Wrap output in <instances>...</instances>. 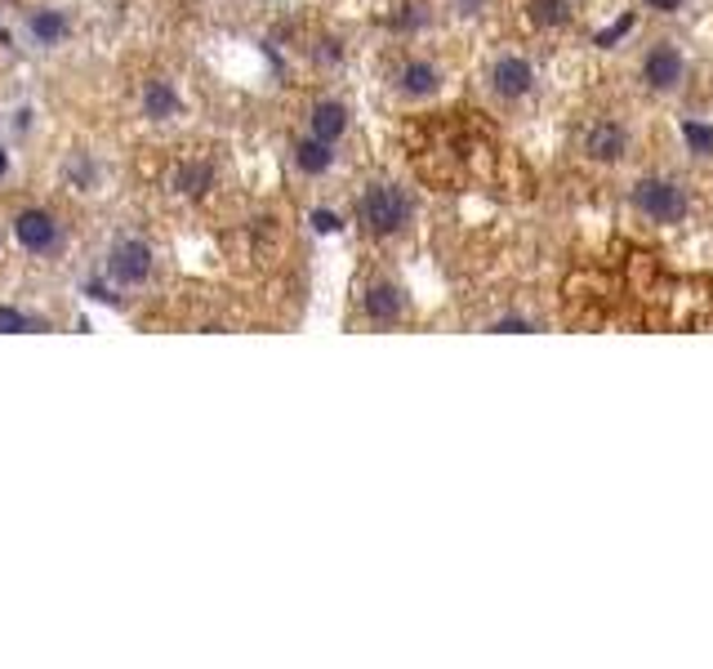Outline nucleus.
Listing matches in <instances>:
<instances>
[{
    "mask_svg": "<svg viewBox=\"0 0 713 669\" xmlns=\"http://www.w3.org/2000/svg\"><path fill=\"white\" fill-rule=\"evenodd\" d=\"M294 166L308 174V179H317V174H330V166H334V143H325V139H299L294 143Z\"/></svg>",
    "mask_w": 713,
    "mask_h": 669,
    "instance_id": "obj_15",
    "label": "nucleus"
},
{
    "mask_svg": "<svg viewBox=\"0 0 713 669\" xmlns=\"http://www.w3.org/2000/svg\"><path fill=\"white\" fill-rule=\"evenodd\" d=\"M183 112V94L174 81H148L143 86V117L148 121H174Z\"/></svg>",
    "mask_w": 713,
    "mask_h": 669,
    "instance_id": "obj_14",
    "label": "nucleus"
},
{
    "mask_svg": "<svg viewBox=\"0 0 713 669\" xmlns=\"http://www.w3.org/2000/svg\"><path fill=\"white\" fill-rule=\"evenodd\" d=\"M68 179H72L81 192H90V188H94V179H99V170H94V161H90V157H72V161H68Z\"/></svg>",
    "mask_w": 713,
    "mask_h": 669,
    "instance_id": "obj_19",
    "label": "nucleus"
},
{
    "mask_svg": "<svg viewBox=\"0 0 713 669\" xmlns=\"http://www.w3.org/2000/svg\"><path fill=\"white\" fill-rule=\"evenodd\" d=\"M356 223H362V232L375 237V241L406 237L411 223H415V197H411V188H402V183H393V179L366 183L362 197H356Z\"/></svg>",
    "mask_w": 713,
    "mask_h": 669,
    "instance_id": "obj_5",
    "label": "nucleus"
},
{
    "mask_svg": "<svg viewBox=\"0 0 713 669\" xmlns=\"http://www.w3.org/2000/svg\"><path fill=\"white\" fill-rule=\"evenodd\" d=\"M348 126H352V112H348L343 99H321V103L308 108V134H312V139L339 143V139L348 134Z\"/></svg>",
    "mask_w": 713,
    "mask_h": 669,
    "instance_id": "obj_13",
    "label": "nucleus"
},
{
    "mask_svg": "<svg viewBox=\"0 0 713 669\" xmlns=\"http://www.w3.org/2000/svg\"><path fill=\"white\" fill-rule=\"evenodd\" d=\"M615 188L629 223L646 237H691L704 228V214H709L704 170L682 152L664 117L655 121L637 161L615 179Z\"/></svg>",
    "mask_w": 713,
    "mask_h": 669,
    "instance_id": "obj_1",
    "label": "nucleus"
},
{
    "mask_svg": "<svg viewBox=\"0 0 713 669\" xmlns=\"http://www.w3.org/2000/svg\"><path fill=\"white\" fill-rule=\"evenodd\" d=\"M362 312H366V321L380 326V330L402 326V321L411 317V290H406L402 281H393V277H375V281L366 286V294H362Z\"/></svg>",
    "mask_w": 713,
    "mask_h": 669,
    "instance_id": "obj_8",
    "label": "nucleus"
},
{
    "mask_svg": "<svg viewBox=\"0 0 713 669\" xmlns=\"http://www.w3.org/2000/svg\"><path fill=\"white\" fill-rule=\"evenodd\" d=\"M393 90H398L406 103H433V99L446 90V68H442L433 54H406V59L393 68Z\"/></svg>",
    "mask_w": 713,
    "mask_h": 669,
    "instance_id": "obj_7",
    "label": "nucleus"
},
{
    "mask_svg": "<svg viewBox=\"0 0 713 669\" xmlns=\"http://www.w3.org/2000/svg\"><path fill=\"white\" fill-rule=\"evenodd\" d=\"M14 241H19L28 254H50V250L63 241V228H59V219H54L50 210L28 206V210L14 214Z\"/></svg>",
    "mask_w": 713,
    "mask_h": 669,
    "instance_id": "obj_10",
    "label": "nucleus"
},
{
    "mask_svg": "<svg viewBox=\"0 0 713 669\" xmlns=\"http://www.w3.org/2000/svg\"><path fill=\"white\" fill-rule=\"evenodd\" d=\"M174 188L183 192V197H205L210 188H214V166L210 161H183L179 170H174Z\"/></svg>",
    "mask_w": 713,
    "mask_h": 669,
    "instance_id": "obj_16",
    "label": "nucleus"
},
{
    "mask_svg": "<svg viewBox=\"0 0 713 669\" xmlns=\"http://www.w3.org/2000/svg\"><path fill=\"white\" fill-rule=\"evenodd\" d=\"M152 268H157V254H152V246L139 241V237H121V241L108 250V277H112L121 290L143 286V281L152 277Z\"/></svg>",
    "mask_w": 713,
    "mask_h": 669,
    "instance_id": "obj_9",
    "label": "nucleus"
},
{
    "mask_svg": "<svg viewBox=\"0 0 713 669\" xmlns=\"http://www.w3.org/2000/svg\"><path fill=\"white\" fill-rule=\"evenodd\" d=\"M23 28H28V41H32V46H41V50H59V46L72 37V19H68L63 10H54V6L32 10Z\"/></svg>",
    "mask_w": 713,
    "mask_h": 669,
    "instance_id": "obj_12",
    "label": "nucleus"
},
{
    "mask_svg": "<svg viewBox=\"0 0 713 669\" xmlns=\"http://www.w3.org/2000/svg\"><path fill=\"white\" fill-rule=\"evenodd\" d=\"M660 117H651L646 108H637L620 86L593 94L575 117H571V130H566V157L602 179V183H615L633 161L637 152L646 148L651 130H655Z\"/></svg>",
    "mask_w": 713,
    "mask_h": 669,
    "instance_id": "obj_3",
    "label": "nucleus"
},
{
    "mask_svg": "<svg viewBox=\"0 0 713 669\" xmlns=\"http://www.w3.org/2000/svg\"><path fill=\"white\" fill-rule=\"evenodd\" d=\"M518 14L531 41H571L589 28V0H522Z\"/></svg>",
    "mask_w": 713,
    "mask_h": 669,
    "instance_id": "obj_6",
    "label": "nucleus"
},
{
    "mask_svg": "<svg viewBox=\"0 0 713 669\" xmlns=\"http://www.w3.org/2000/svg\"><path fill=\"white\" fill-rule=\"evenodd\" d=\"M615 86L646 108L651 117H673L700 99H709V63L691 41V28H651L642 23L637 37L620 50Z\"/></svg>",
    "mask_w": 713,
    "mask_h": 669,
    "instance_id": "obj_2",
    "label": "nucleus"
},
{
    "mask_svg": "<svg viewBox=\"0 0 713 669\" xmlns=\"http://www.w3.org/2000/svg\"><path fill=\"white\" fill-rule=\"evenodd\" d=\"M19 330H46V321H37L14 303H0V334H19Z\"/></svg>",
    "mask_w": 713,
    "mask_h": 669,
    "instance_id": "obj_17",
    "label": "nucleus"
},
{
    "mask_svg": "<svg viewBox=\"0 0 713 669\" xmlns=\"http://www.w3.org/2000/svg\"><path fill=\"white\" fill-rule=\"evenodd\" d=\"M451 6H455V10H464V14H478V10L486 6V0H451Z\"/></svg>",
    "mask_w": 713,
    "mask_h": 669,
    "instance_id": "obj_20",
    "label": "nucleus"
},
{
    "mask_svg": "<svg viewBox=\"0 0 713 669\" xmlns=\"http://www.w3.org/2000/svg\"><path fill=\"white\" fill-rule=\"evenodd\" d=\"M629 10L651 28H691L704 0H629Z\"/></svg>",
    "mask_w": 713,
    "mask_h": 669,
    "instance_id": "obj_11",
    "label": "nucleus"
},
{
    "mask_svg": "<svg viewBox=\"0 0 713 669\" xmlns=\"http://www.w3.org/2000/svg\"><path fill=\"white\" fill-rule=\"evenodd\" d=\"M308 228H312L317 237H339V232H343V214L317 206V210H308Z\"/></svg>",
    "mask_w": 713,
    "mask_h": 669,
    "instance_id": "obj_18",
    "label": "nucleus"
},
{
    "mask_svg": "<svg viewBox=\"0 0 713 669\" xmlns=\"http://www.w3.org/2000/svg\"><path fill=\"white\" fill-rule=\"evenodd\" d=\"M482 90H486V99H491L495 108L522 112V108H531V103L540 99L544 72H540V63H535L531 50H522V46H500V50L482 63Z\"/></svg>",
    "mask_w": 713,
    "mask_h": 669,
    "instance_id": "obj_4",
    "label": "nucleus"
},
{
    "mask_svg": "<svg viewBox=\"0 0 713 669\" xmlns=\"http://www.w3.org/2000/svg\"><path fill=\"white\" fill-rule=\"evenodd\" d=\"M10 174V152H6V143H0V179Z\"/></svg>",
    "mask_w": 713,
    "mask_h": 669,
    "instance_id": "obj_21",
    "label": "nucleus"
}]
</instances>
